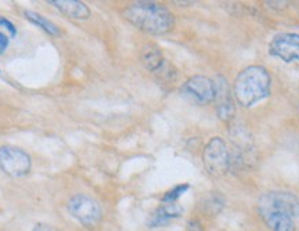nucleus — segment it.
Here are the masks:
<instances>
[{"mask_svg": "<svg viewBox=\"0 0 299 231\" xmlns=\"http://www.w3.org/2000/svg\"><path fill=\"white\" fill-rule=\"evenodd\" d=\"M258 212L272 231H296L299 199L290 191H267L258 199Z\"/></svg>", "mask_w": 299, "mask_h": 231, "instance_id": "obj_1", "label": "nucleus"}, {"mask_svg": "<svg viewBox=\"0 0 299 231\" xmlns=\"http://www.w3.org/2000/svg\"><path fill=\"white\" fill-rule=\"evenodd\" d=\"M126 21L151 35H165L175 27V17L168 7L151 2H136L122 11Z\"/></svg>", "mask_w": 299, "mask_h": 231, "instance_id": "obj_2", "label": "nucleus"}, {"mask_svg": "<svg viewBox=\"0 0 299 231\" xmlns=\"http://www.w3.org/2000/svg\"><path fill=\"white\" fill-rule=\"evenodd\" d=\"M272 78L266 68L249 65L237 75L233 85V96L240 106L249 108L269 97Z\"/></svg>", "mask_w": 299, "mask_h": 231, "instance_id": "obj_3", "label": "nucleus"}, {"mask_svg": "<svg viewBox=\"0 0 299 231\" xmlns=\"http://www.w3.org/2000/svg\"><path fill=\"white\" fill-rule=\"evenodd\" d=\"M203 163L208 175L219 179L229 173L231 167V154L223 139L213 137L203 151Z\"/></svg>", "mask_w": 299, "mask_h": 231, "instance_id": "obj_4", "label": "nucleus"}, {"mask_svg": "<svg viewBox=\"0 0 299 231\" xmlns=\"http://www.w3.org/2000/svg\"><path fill=\"white\" fill-rule=\"evenodd\" d=\"M32 169V159L24 150L14 145L0 147V171L10 177H24Z\"/></svg>", "mask_w": 299, "mask_h": 231, "instance_id": "obj_5", "label": "nucleus"}, {"mask_svg": "<svg viewBox=\"0 0 299 231\" xmlns=\"http://www.w3.org/2000/svg\"><path fill=\"white\" fill-rule=\"evenodd\" d=\"M68 212L81 224L86 227L96 226L103 217V211L98 202L85 194H78L69 199Z\"/></svg>", "mask_w": 299, "mask_h": 231, "instance_id": "obj_6", "label": "nucleus"}, {"mask_svg": "<svg viewBox=\"0 0 299 231\" xmlns=\"http://www.w3.org/2000/svg\"><path fill=\"white\" fill-rule=\"evenodd\" d=\"M182 93L190 101L198 106H207L216 98V86L212 79L204 75H195L187 79L182 86Z\"/></svg>", "mask_w": 299, "mask_h": 231, "instance_id": "obj_7", "label": "nucleus"}, {"mask_svg": "<svg viewBox=\"0 0 299 231\" xmlns=\"http://www.w3.org/2000/svg\"><path fill=\"white\" fill-rule=\"evenodd\" d=\"M269 53L284 62H299V35L278 33L269 43Z\"/></svg>", "mask_w": 299, "mask_h": 231, "instance_id": "obj_8", "label": "nucleus"}, {"mask_svg": "<svg viewBox=\"0 0 299 231\" xmlns=\"http://www.w3.org/2000/svg\"><path fill=\"white\" fill-rule=\"evenodd\" d=\"M215 86H216V98H215V101L217 102V116H219V119L222 122L229 123V122L234 119L235 115L234 96H233V93H231L225 78L217 79V82H215Z\"/></svg>", "mask_w": 299, "mask_h": 231, "instance_id": "obj_9", "label": "nucleus"}, {"mask_svg": "<svg viewBox=\"0 0 299 231\" xmlns=\"http://www.w3.org/2000/svg\"><path fill=\"white\" fill-rule=\"evenodd\" d=\"M183 215V208L177 202H162L160 208L155 209L148 219V227H162L166 226L175 219H179Z\"/></svg>", "mask_w": 299, "mask_h": 231, "instance_id": "obj_10", "label": "nucleus"}, {"mask_svg": "<svg viewBox=\"0 0 299 231\" xmlns=\"http://www.w3.org/2000/svg\"><path fill=\"white\" fill-rule=\"evenodd\" d=\"M63 14L72 19H88L92 14L88 5L79 0H53L49 2Z\"/></svg>", "mask_w": 299, "mask_h": 231, "instance_id": "obj_11", "label": "nucleus"}, {"mask_svg": "<svg viewBox=\"0 0 299 231\" xmlns=\"http://www.w3.org/2000/svg\"><path fill=\"white\" fill-rule=\"evenodd\" d=\"M140 60L146 70L155 74L156 71L165 64L166 58L164 57V53L160 46H156L155 43H146L140 50Z\"/></svg>", "mask_w": 299, "mask_h": 231, "instance_id": "obj_12", "label": "nucleus"}, {"mask_svg": "<svg viewBox=\"0 0 299 231\" xmlns=\"http://www.w3.org/2000/svg\"><path fill=\"white\" fill-rule=\"evenodd\" d=\"M24 15L28 21H31L32 24L37 25L39 28H42L46 33L51 35V36H60L61 32L58 27L53 24L51 21H49L47 18H45L43 15H41L39 13H35V11H31V10H25L24 11Z\"/></svg>", "mask_w": 299, "mask_h": 231, "instance_id": "obj_13", "label": "nucleus"}, {"mask_svg": "<svg viewBox=\"0 0 299 231\" xmlns=\"http://www.w3.org/2000/svg\"><path fill=\"white\" fill-rule=\"evenodd\" d=\"M223 206H225V198L216 193H211L204 201V208L209 215H216L223 209Z\"/></svg>", "mask_w": 299, "mask_h": 231, "instance_id": "obj_14", "label": "nucleus"}, {"mask_svg": "<svg viewBox=\"0 0 299 231\" xmlns=\"http://www.w3.org/2000/svg\"><path fill=\"white\" fill-rule=\"evenodd\" d=\"M155 75L160 79H162V80H165V82H172L177 76V70L173 67V64H170L169 61L166 60L165 64L156 71Z\"/></svg>", "mask_w": 299, "mask_h": 231, "instance_id": "obj_15", "label": "nucleus"}, {"mask_svg": "<svg viewBox=\"0 0 299 231\" xmlns=\"http://www.w3.org/2000/svg\"><path fill=\"white\" fill-rule=\"evenodd\" d=\"M190 188L189 184H179L169 190L164 197H162V202H177V199Z\"/></svg>", "mask_w": 299, "mask_h": 231, "instance_id": "obj_16", "label": "nucleus"}, {"mask_svg": "<svg viewBox=\"0 0 299 231\" xmlns=\"http://www.w3.org/2000/svg\"><path fill=\"white\" fill-rule=\"evenodd\" d=\"M186 231H204L203 223L197 220V219H191L186 226Z\"/></svg>", "mask_w": 299, "mask_h": 231, "instance_id": "obj_17", "label": "nucleus"}, {"mask_svg": "<svg viewBox=\"0 0 299 231\" xmlns=\"http://www.w3.org/2000/svg\"><path fill=\"white\" fill-rule=\"evenodd\" d=\"M0 25H3L7 31L10 32V36L14 37L15 35H17V29H15V27L13 25V23H10L9 19L6 18H0Z\"/></svg>", "mask_w": 299, "mask_h": 231, "instance_id": "obj_18", "label": "nucleus"}, {"mask_svg": "<svg viewBox=\"0 0 299 231\" xmlns=\"http://www.w3.org/2000/svg\"><path fill=\"white\" fill-rule=\"evenodd\" d=\"M32 231H61L57 227L51 226V224H46V223H37L32 228Z\"/></svg>", "mask_w": 299, "mask_h": 231, "instance_id": "obj_19", "label": "nucleus"}, {"mask_svg": "<svg viewBox=\"0 0 299 231\" xmlns=\"http://www.w3.org/2000/svg\"><path fill=\"white\" fill-rule=\"evenodd\" d=\"M9 46V36L5 35L3 32H0V54L5 53V50Z\"/></svg>", "mask_w": 299, "mask_h": 231, "instance_id": "obj_20", "label": "nucleus"}]
</instances>
